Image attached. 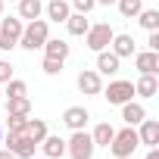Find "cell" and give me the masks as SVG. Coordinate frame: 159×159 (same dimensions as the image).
Segmentation results:
<instances>
[{
    "label": "cell",
    "instance_id": "cell-1",
    "mask_svg": "<svg viewBox=\"0 0 159 159\" xmlns=\"http://www.w3.org/2000/svg\"><path fill=\"white\" fill-rule=\"evenodd\" d=\"M47 38H50V22L47 19H31V22H25V28L19 34V47L22 50H41Z\"/></svg>",
    "mask_w": 159,
    "mask_h": 159
},
{
    "label": "cell",
    "instance_id": "cell-2",
    "mask_svg": "<svg viewBox=\"0 0 159 159\" xmlns=\"http://www.w3.org/2000/svg\"><path fill=\"white\" fill-rule=\"evenodd\" d=\"M94 140H91V134L81 128V131H72V137L66 140V153L72 156V159H94Z\"/></svg>",
    "mask_w": 159,
    "mask_h": 159
},
{
    "label": "cell",
    "instance_id": "cell-3",
    "mask_svg": "<svg viewBox=\"0 0 159 159\" xmlns=\"http://www.w3.org/2000/svg\"><path fill=\"white\" fill-rule=\"evenodd\" d=\"M112 25L109 22H97V25H91L88 31H84V44H88V50H94V53H100V50H106L109 44H112Z\"/></svg>",
    "mask_w": 159,
    "mask_h": 159
},
{
    "label": "cell",
    "instance_id": "cell-4",
    "mask_svg": "<svg viewBox=\"0 0 159 159\" xmlns=\"http://www.w3.org/2000/svg\"><path fill=\"white\" fill-rule=\"evenodd\" d=\"M25 22L19 16H10V19H0V50L10 53L13 47H19V34H22Z\"/></svg>",
    "mask_w": 159,
    "mask_h": 159
},
{
    "label": "cell",
    "instance_id": "cell-5",
    "mask_svg": "<svg viewBox=\"0 0 159 159\" xmlns=\"http://www.w3.org/2000/svg\"><path fill=\"white\" fill-rule=\"evenodd\" d=\"M137 131L128 125V128H122V131H116V137L109 140V153L112 156H134V150H137Z\"/></svg>",
    "mask_w": 159,
    "mask_h": 159
},
{
    "label": "cell",
    "instance_id": "cell-6",
    "mask_svg": "<svg viewBox=\"0 0 159 159\" xmlns=\"http://www.w3.org/2000/svg\"><path fill=\"white\" fill-rule=\"evenodd\" d=\"M112 106H122L128 100H134V81H125V78H116V81H109L103 91H100Z\"/></svg>",
    "mask_w": 159,
    "mask_h": 159
},
{
    "label": "cell",
    "instance_id": "cell-7",
    "mask_svg": "<svg viewBox=\"0 0 159 159\" xmlns=\"http://www.w3.org/2000/svg\"><path fill=\"white\" fill-rule=\"evenodd\" d=\"M3 143H7V150L16 156V159H31L34 156V150H38V143L22 131V134H7L3 137Z\"/></svg>",
    "mask_w": 159,
    "mask_h": 159
},
{
    "label": "cell",
    "instance_id": "cell-8",
    "mask_svg": "<svg viewBox=\"0 0 159 159\" xmlns=\"http://www.w3.org/2000/svg\"><path fill=\"white\" fill-rule=\"evenodd\" d=\"M78 91L88 94V97L100 94L103 91V75L97 69H81V72H78Z\"/></svg>",
    "mask_w": 159,
    "mask_h": 159
},
{
    "label": "cell",
    "instance_id": "cell-9",
    "mask_svg": "<svg viewBox=\"0 0 159 159\" xmlns=\"http://www.w3.org/2000/svg\"><path fill=\"white\" fill-rule=\"evenodd\" d=\"M88 119H91V112H88L84 106H69V109L62 112V125H66L69 131H81V128H88Z\"/></svg>",
    "mask_w": 159,
    "mask_h": 159
},
{
    "label": "cell",
    "instance_id": "cell-10",
    "mask_svg": "<svg viewBox=\"0 0 159 159\" xmlns=\"http://www.w3.org/2000/svg\"><path fill=\"white\" fill-rule=\"evenodd\" d=\"M119 69H122V59H119L109 47L97 53V72H100V75H109V78H112V75H119Z\"/></svg>",
    "mask_w": 159,
    "mask_h": 159
},
{
    "label": "cell",
    "instance_id": "cell-11",
    "mask_svg": "<svg viewBox=\"0 0 159 159\" xmlns=\"http://www.w3.org/2000/svg\"><path fill=\"white\" fill-rule=\"evenodd\" d=\"M134 66L140 69V75H156L159 72V53L156 50H140V53H134Z\"/></svg>",
    "mask_w": 159,
    "mask_h": 159
},
{
    "label": "cell",
    "instance_id": "cell-12",
    "mask_svg": "<svg viewBox=\"0 0 159 159\" xmlns=\"http://www.w3.org/2000/svg\"><path fill=\"white\" fill-rule=\"evenodd\" d=\"M137 128V140L140 143H147V147H156L159 143V122L156 119H143L140 125H134Z\"/></svg>",
    "mask_w": 159,
    "mask_h": 159
},
{
    "label": "cell",
    "instance_id": "cell-13",
    "mask_svg": "<svg viewBox=\"0 0 159 159\" xmlns=\"http://www.w3.org/2000/svg\"><path fill=\"white\" fill-rule=\"evenodd\" d=\"M38 147L44 150V156H47V159H62V156H66V140H62L59 134H47Z\"/></svg>",
    "mask_w": 159,
    "mask_h": 159
},
{
    "label": "cell",
    "instance_id": "cell-14",
    "mask_svg": "<svg viewBox=\"0 0 159 159\" xmlns=\"http://www.w3.org/2000/svg\"><path fill=\"white\" fill-rule=\"evenodd\" d=\"M147 119V109H143V103H134V100H128V103H122V122L125 125H140Z\"/></svg>",
    "mask_w": 159,
    "mask_h": 159
},
{
    "label": "cell",
    "instance_id": "cell-15",
    "mask_svg": "<svg viewBox=\"0 0 159 159\" xmlns=\"http://www.w3.org/2000/svg\"><path fill=\"white\" fill-rule=\"evenodd\" d=\"M134 94L143 97V100L156 97V94H159V78H156V75H140L137 81H134Z\"/></svg>",
    "mask_w": 159,
    "mask_h": 159
},
{
    "label": "cell",
    "instance_id": "cell-16",
    "mask_svg": "<svg viewBox=\"0 0 159 159\" xmlns=\"http://www.w3.org/2000/svg\"><path fill=\"white\" fill-rule=\"evenodd\" d=\"M41 50H44V56H53V59H62V62H66L69 53H72V47H69L66 41H59V38H47Z\"/></svg>",
    "mask_w": 159,
    "mask_h": 159
},
{
    "label": "cell",
    "instance_id": "cell-17",
    "mask_svg": "<svg viewBox=\"0 0 159 159\" xmlns=\"http://www.w3.org/2000/svg\"><path fill=\"white\" fill-rule=\"evenodd\" d=\"M44 16H47L50 22H66V19L72 16V7L66 3V0H50V3L44 7Z\"/></svg>",
    "mask_w": 159,
    "mask_h": 159
},
{
    "label": "cell",
    "instance_id": "cell-18",
    "mask_svg": "<svg viewBox=\"0 0 159 159\" xmlns=\"http://www.w3.org/2000/svg\"><path fill=\"white\" fill-rule=\"evenodd\" d=\"M109 50H112L119 59H125V56H134V38H131V34H112V44H109Z\"/></svg>",
    "mask_w": 159,
    "mask_h": 159
},
{
    "label": "cell",
    "instance_id": "cell-19",
    "mask_svg": "<svg viewBox=\"0 0 159 159\" xmlns=\"http://www.w3.org/2000/svg\"><path fill=\"white\" fill-rule=\"evenodd\" d=\"M41 16H44L41 0H19V19L22 22H31V19H41Z\"/></svg>",
    "mask_w": 159,
    "mask_h": 159
},
{
    "label": "cell",
    "instance_id": "cell-20",
    "mask_svg": "<svg viewBox=\"0 0 159 159\" xmlns=\"http://www.w3.org/2000/svg\"><path fill=\"white\" fill-rule=\"evenodd\" d=\"M66 28H69V34H72V38H84V31L91 28V22H88V16H84V13H72V16L66 19Z\"/></svg>",
    "mask_w": 159,
    "mask_h": 159
},
{
    "label": "cell",
    "instance_id": "cell-21",
    "mask_svg": "<svg viewBox=\"0 0 159 159\" xmlns=\"http://www.w3.org/2000/svg\"><path fill=\"white\" fill-rule=\"evenodd\" d=\"M116 137V128L109 125V122H100L94 131H91V140H94V147H109V140Z\"/></svg>",
    "mask_w": 159,
    "mask_h": 159
},
{
    "label": "cell",
    "instance_id": "cell-22",
    "mask_svg": "<svg viewBox=\"0 0 159 159\" xmlns=\"http://www.w3.org/2000/svg\"><path fill=\"white\" fill-rule=\"evenodd\" d=\"M7 112L10 116H31V100L28 97H7Z\"/></svg>",
    "mask_w": 159,
    "mask_h": 159
},
{
    "label": "cell",
    "instance_id": "cell-23",
    "mask_svg": "<svg viewBox=\"0 0 159 159\" xmlns=\"http://www.w3.org/2000/svg\"><path fill=\"white\" fill-rule=\"evenodd\" d=\"M25 134H28L34 143H41L50 131H47V122H44V119H28V122H25Z\"/></svg>",
    "mask_w": 159,
    "mask_h": 159
},
{
    "label": "cell",
    "instance_id": "cell-24",
    "mask_svg": "<svg viewBox=\"0 0 159 159\" xmlns=\"http://www.w3.org/2000/svg\"><path fill=\"white\" fill-rule=\"evenodd\" d=\"M134 19L140 22V28H147V31H159V10H140Z\"/></svg>",
    "mask_w": 159,
    "mask_h": 159
},
{
    "label": "cell",
    "instance_id": "cell-25",
    "mask_svg": "<svg viewBox=\"0 0 159 159\" xmlns=\"http://www.w3.org/2000/svg\"><path fill=\"white\" fill-rule=\"evenodd\" d=\"M3 94L7 97H28V84L22 81V78H10V81L3 84Z\"/></svg>",
    "mask_w": 159,
    "mask_h": 159
},
{
    "label": "cell",
    "instance_id": "cell-26",
    "mask_svg": "<svg viewBox=\"0 0 159 159\" xmlns=\"http://www.w3.org/2000/svg\"><path fill=\"white\" fill-rule=\"evenodd\" d=\"M119 3V13L125 16V19H134L140 10H143V0H116Z\"/></svg>",
    "mask_w": 159,
    "mask_h": 159
},
{
    "label": "cell",
    "instance_id": "cell-27",
    "mask_svg": "<svg viewBox=\"0 0 159 159\" xmlns=\"http://www.w3.org/2000/svg\"><path fill=\"white\" fill-rule=\"evenodd\" d=\"M25 122H28V116H10L7 112V134H22Z\"/></svg>",
    "mask_w": 159,
    "mask_h": 159
},
{
    "label": "cell",
    "instance_id": "cell-28",
    "mask_svg": "<svg viewBox=\"0 0 159 159\" xmlns=\"http://www.w3.org/2000/svg\"><path fill=\"white\" fill-rule=\"evenodd\" d=\"M41 69H44V75H59V72H62V59H53V56H44Z\"/></svg>",
    "mask_w": 159,
    "mask_h": 159
},
{
    "label": "cell",
    "instance_id": "cell-29",
    "mask_svg": "<svg viewBox=\"0 0 159 159\" xmlns=\"http://www.w3.org/2000/svg\"><path fill=\"white\" fill-rule=\"evenodd\" d=\"M69 7H72V13H84V16H88V13L97 7V0H72Z\"/></svg>",
    "mask_w": 159,
    "mask_h": 159
},
{
    "label": "cell",
    "instance_id": "cell-30",
    "mask_svg": "<svg viewBox=\"0 0 159 159\" xmlns=\"http://www.w3.org/2000/svg\"><path fill=\"white\" fill-rule=\"evenodd\" d=\"M10 78H13V66H10L7 59H0V84H7Z\"/></svg>",
    "mask_w": 159,
    "mask_h": 159
},
{
    "label": "cell",
    "instance_id": "cell-31",
    "mask_svg": "<svg viewBox=\"0 0 159 159\" xmlns=\"http://www.w3.org/2000/svg\"><path fill=\"white\" fill-rule=\"evenodd\" d=\"M147 50H156V53H159V31H150V38H147Z\"/></svg>",
    "mask_w": 159,
    "mask_h": 159
},
{
    "label": "cell",
    "instance_id": "cell-32",
    "mask_svg": "<svg viewBox=\"0 0 159 159\" xmlns=\"http://www.w3.org/2000/svg\"><path fill=\"white\" fill-rule=\"evenodd\" d=\"M147 159H159V150H156V147H150V150H147Z\"/></svg>",
    "mask_w": 159,
    "mask_h": 159
},
{
    "label": "cell",
    "instance_id": "cell-33",
    "mask_svg": "<svg viewBox=\"0 0 159 159\" xmlns=\"http://www.w3.org/2000/svg\"><path fill=\"white\" fill-rule=\"evenodd\" d=\"M0 159H16V156H13V153H10V150L3 147V150H0Z\"/></svg>",
    "mask_w": 159,
    "mask_h": 159
},
{
    "label": "cell",
    "instance_id": "cell-34",
    "mask_svg": "<svg viewBox=\"0 0 159 159\" xmlns=\"http://www.w3.org/2000/svg\"><path fill=\"white\" fill-rule=\"evenodd\" d=\"M116 0H97V7H112Z\"/></svg>",
    "mask_w": 159,
    "mask_h": 159
},
{
    "label": "cell",
    "instance_id": "cell-35",
    "mask_svg": "<svg viewBox=\"0 0 159 159\" xmlns=\"http://www.w3.org/2000/svg\"><path fill=\"white\" fill-rule=\"evenodd\" d=\"M3 3H7V0H0V16H3Z\"/></svg>",
    "mask_w": 159,
    "mask_h": 159
},
{
    "label": "cell",
    "instance_id": "cell-36",
    "mask_svg": "<svg viewBox=\"0 0 159 159\" xmlns=\"http://www.w3.org/2000/svg\"><path fill=\"white\" fill-rule=\"evenodd\" d=\"M116 159H131V156H116Z\"/></svg>",
    "mask_w": 159,
    "mask_h": 159
},
{
    "label": "cell",
    "instance_id": "cell-37",
    "mask_svg": "<svg viewBox=\"0 0 159 159\" xmlns=\"http://www.w3.org/2000/svg\"><path fill=\"white\" fill-rule=\"evenodd\" d=\"M0 100H3V88H0Z\"/></svg>",
    "mask_w": 159,
    "mask_h": 159
},
{
    "label": "cell",
    "instance_id": "cell-38",
    "mask_svg": "<svg viewBox=\"0 0 159 159\" xmlns=\"http://www.w3.org/2000/svg\"><path fill=\"white\" fill-rule=\"evenodd\" d=\"M0 143H3V131H0Z\"/></svg>",
    "mask_w": 159,
    "mask_h": 159
},
{
    "label": "cell",
    "instance_id": "cell-39",
    "mask_svg": "<svg viewBox=\"0 0 159 159\" xmlns=\"http://www.w3.org/2000/svg\"><path fill=\"white\" fill-rule=\"evenodd\" d=\"M10 3H19V0H10Z\"/></svg>",
    "mask_w": 159,
    "mask_h": 159
}]
</instances>
